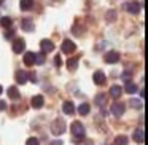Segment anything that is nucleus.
<instances>
[{
    "mask_svg": "<svg viewBox=\"0 0 148 145\" xmlns=\"http://www.w3.org/2000/svg\"><path fill=\"white\" fill-rule=\"evenodd\" d=\"M103 59H105V62H108V64H116V62L119 61V53L108 51L105 56H103Z\"/></svg>",
    "mask_w": 148,
    "mask_h": 145,
    "instance_id": "nucleus-6",
    "label": "nucleus"
},
{
    "mask_svg": "<svg viewBox=\"0 0 148 145\" xmlns=\"http://www.w3.org/2000/svg\"><path fill=\"white\" fill-rule=\"evenodd\" d=\"M116 19V13H115V11H108V13H107V21H112V23H113V21H115Z\"/></svg>",
    "mask_w": 148,
    "mask_h": 145,
    "instance_id": "nucleus-28",
    "label": "nucleus"
},
{
    "mask_svg": "<svg viewBox=\"0 0 148 145\" xmlns=\"http://www.w3.org/2000/svg\"><path fill=\"white\" fill-rule=\"evenodd\" d=\"M61 49H62V53H65V54H72V53L77 49V45H75L72 40H64L62 45H61Z\"/></svg>",
    "mask_w": 148,
    "mask_h": 145,
    "instance_id": "nucleus-4",
    "label": "nucleus"
},
{
    "mask_svg": "<svg viewBox=\"0 0 148 145\" xmlns=\"http://www.w3.org/2000/svg\"><path fill=\"white\" fill-rule=\"evenodd\" d=\"M132 139H134L137 144H143V142H145V132H143V129H142V128L135 129L134 134H132Z\"/></svg>",
    "mask_w": 148,
    "mask_h": 145,
    "instance_id": "nucleus-9",
    "label": "nucleus"
},
{
    "mask_svg": "<svg viewBox=\"0 0 148 145\" xmlns=\"http://www.w3.org/2000/svg\"><path fill=\"white\" fill-rule=\"evenodd\" d=\"M11 24H13V21H11V18H8V16H3L2 19H0V26L5 27V29L11 27Z\"/></svg>",
    "mask_w": 148,
    "mask_h": 145,
    "instance_id": "nucleus-21",
    "label": "nucleus"
},
{
    "mask_svg": "<svg viewBox=\"0 0 148 145\" xmlns=\"http://www.w3.org/2000/svg\"><path fill=\"white\" fill-rule=\"evenodd\" d=\"M21 26H23V29L26 30V32H32V30H34V23L30 19H23Z\"/></svg>",
    "mask_w": 148,
    "mask_h": 145,
    "instance_id": "nucleus-19",
    "label": "nucleus"
},
{
    "mask_svg": "<svg viewBox=\"0 0 148 145\" xmlns=\"http://www.w3.org/2000/svg\"><path fill=\"white\" fill-rule=\"evenodd\" d=\"M62 110H64L65 115H73L75 113V105L72 102H64L62 104Z\"/></svg>",
    "mask_w": 148,
    "mask_h": 145,
    "instance_id": "nucleus-15",
    "label": "nucleus"
},
{
    "mask_svg": "<svg viewBox=\"0 0 148 145\" xmlns=\"http://www.w3.org/2000/svg\"><path fill=\"white\" fill-rule=\"evenodd\" d=\"M2 91H3V88H2V85H0V94H2Z\"/></svg>",
    "mask_w": 148,
    "mask_h": 145,
    "instance_id": "nucleus-35",
    "label": "nucleus"
},
{
    "mask_svg": "<svg viewBox=\"0 0 148 145\" xmlns=\"http://www.w3.org/2000/svg\"><path fill=\"white\" fill-rule=\"evenodd\" d=\"M113 145H127V137L126 135H116Z\"/></svg>",
    "mask_w": 148,
    "mask_h": 145,
    "instance_id": "nucleus-22",
    "label": "nucleus"
},
{
    "mask_svg": "<svg viewBox=\"0 0 148 145\" xmlns=\"http://www.w3.org/2000/svg\"><path fill=\"white\" fill-rule=\"evenodd\" d=\"M5 109H7V102L0 100V110H5Z\"/></svg>",
    "mask_w": 148,
    "mask_h": 145,
    "instance_id": "nucleus-33",
    "label": "nucleus"
},
{
    "mask_svg": "<svg viewBox=\"0 0 148 145\" xmlns=\"http://www.w3.org/2000/svg\"><path fill=\"white\" fill-rule=\"evenodd\" d=\"M45 62V53H35V64H43Z\"/></svg>",
    "mask_w": 148,
    "mask_h": 145,
    "instance_id": "nucleus-24",
    "label": "nucleus"
},
{
    "mask_svg": "<svg viewBox=\"0 0 148 145\" xmlns=\"http://www.w3.org/2000/svg\"><path fill=\"white\" fill-rule=\"evenodd\" d=\"M124 91H126L127 94H134V93H137V85L132 83V81H126Z\"/></svg>",
    "mask_w": 148,
    "mask_h": 145,
    "instance_id": "nucleus-17",
    "label": "nucleus"
},
{
    "mask_svg": "<svg viewBox=\"0 0 148 145\" xmlns=\"http://www.w3.org/2000/svg\"><path fill=\"white\" fill-rule=\"evenodd\" d=\"M131 77H132V74L129 70L123 72V80H124V81H131Z\"/></svg>",
    "mask_w": 148,
    "mask_h": 145,
    "instance_id": "nucleus-29",
    "label": "nucleus"
},
{
    "mask_svg": "<svg viewBox=\"0 0 148 145\" xmlns=\"http://www.w3.org/2000/svg\"><path fill=\"white\" fill-rule=\"evenodd\" d=\"M26 145H40V142H38L37 137H30V139H27Z\"/></svg>",
    "mask_w": 148,
    "mask_h": 145,
    "instance_id": "nucleus-27",
    "label": "nucleus"
},
{
    "mask_svg": "<svg viewBox=\"0 0 148 145\" xmlns=\"http://www.w3.org/2000/svg\"><path fill=\"white\" fill-rule=\"evenodd\" d=\"M51 132L54 135H61V134H64L65 132V123H64V120H54L53 121V124H51Z\"/></svg>",
    "mask_w": 148,
    "mask_h": 145,
    "instance_id": "nucleus-2",
    "label": "nucleus"
},
{
    "mask_svg": "<svg viewBox=\"0 0 148 145\" xmlns=\"http://www.w3.org/2000/svg\"><path fill=\"white\" fill-rule=\"evenodd\" d=\"M121 94H123V88H121V86H118V85H113V86L110 88V96H112V97L119 99V97H121Z\"/></svg>",
    "mask_w": 148,
    "mask_h": 145,
    "instance_id": "nucleus-13",
    "label": "nucleus"
},
{
    "mask_svg": "<svg viewBox=\"0 0 148 145\" xmlns=\"http://www.w3.org/2000/svg\"><path fill=\"white\" fill-rule=\"evenodd\" d=\"M30 104H32L34 109H42L43 104H45V99H43V96H34Z\"/></svg>",
    "mask_w": 148,
    "mask_h": 145,
    "instance_id": "nucleus-12",
    "label": "nucleus"
},
{
    "mask_svg": "<svg viewBox=\"0 0 148 145\" xmlns=\"http://www.w3.org/2000/svg\"><path fill=\"white\" fill-rule=\"evenodd\" d=\"M8 97H10V99H14V100H18L21 97V93L18 91L16 86H10V88H8Z\"/></svg>",
    "mask_w": 148,
    "mask_h": 145,
    "instance_id": "nucleus-14",
    "label": "nucleus"
},
{
    "mask_svg": "<svg viewBox=\"0 0 148 145\" xmlns=\"http://www.w3.org/2000/svg\"><path fill=\"white\" fill-rule=\"evenodd\" d=\"M16 81L19 85H24L27 81V72H24V70H18L16 72Z\"/></svg>",
    "mask_w": 148,
    "mask_h": 145,
    "instance_id": "nucleus-16",
    "label": "nucleus"
},
{
    "mask_svg": "<svg viewBox=\"0 0 148 145\" xmlns=\"http://www.w3.org/2000/svg\"><path fill=\"white\" fill-rule=\"evenodd\" d=\"M94 83L96 85H99V86H102V85H105V81H107V78H105V74H103L102 70H97L96 74H94Z\"/></svg>",
    "mask_w": 148,
    "mask_h": 145,
    "instance_id": "nucleus-10",
    "label": "nucleus"
},
{
    "mask_svg": "<svg viewBox=\"0 0 148 145\" xmlns=\"http://www.w3.org/2000/svg\"><path fill=\"white\" fill-rule=\"evenodd\" d=\"M27 80H30L32 83H37V77H35V74H27Z\"/></svg>",
    "mask_w": 148,
    "mask_h": 145,
    "instance_id": "nucleus-30",
    "label": "nucleus"
},
{
    "mask_svg": "<svg viewBox=\"0 0 148 145\" xmlns=\"http://www.w3.org/2000/svg\"><path fill=\"white\" fill-rule=\"evenodd\" d=\"M110 112L115 116H123V113L126 112V105L123 102H115L112 107H110Z\"/></svg>",
    "mask_w": 148,
    "mask_h": 145,
    "instance_id": "nucleus-3",
    "label": "nucleus"
},
{
    "mask_svg": "<svg viewBox=\"0 0 148 145\" xmlns=\"http://www.w3.org/2000/svg\"><path fill=\"white\" fill-rule=\"evenodd\" d=\"M54 64H56V67H61V64H62V59L59 58V56H56V58H54Z\"/></svg>",
    "mask_w": 148,
    "mask_h": 145,
    "instance_id": "nucleus-31",
    "label": "nucleus"
},
{
    "mask_svg": "<svg viewBox=\"0 0 148 145\" xmlns=\"http://www.w3.org/2000/svg\"><path fill=\"white\" fill-rule=\"evenodd\" d=\"M67 65H69V69H70V70H75V69H77V65H78V58H70L67 61Z\"/></svg>",
    "mask_w": 148,
    "mask_h": 145,
    "instance_id": "nucleus-23",
    "label": "nucleus"
},
{
    "mask_svg": "<svg viewBox=\"0 0 148 145\" xmlns=\"http://www.w3.org/2000/svg\"><path fill=\"white\" fill-rule=\"evenodd\" d=\"M84 134H86V129H84V126L81 124L80 121L72 123V135H73L77 140H81V139L84 137Z\"/></svg>",
    "mask_w": 148,
    "mask_h": 145,
    "instance_id": "nucleus-1",
    "label": "nucleus"
},
{
    "mask_svg": "<svg viewBox=\"0 0 148 145\" xmlns=\"http://www.w3.org/2000/svg\"><path fill=\"white\" fill-rule=\"evenodd\" d=\"M14 35V30H8V32H5V38H11V37H13Z\"/></svg>",
    "mask_w": 148,
    "mask_h": 145,
    "instance_id": "nucleus-32",
    "label": "nucleus"
},
{
    "mask_svg": "<svg viewBox=\"0 0 148 145\" xmlns=\"http://www.w3.org/2000/svg\"><path fill=\"white\" fill-rule=\"evenodd\" d=\"M19 7H21V10H24V11H29L30 8L34 7V0H21Z\"/></svg>",
    "mask_w": 148,
    "mask_h": 145,
    "instance_id": "nucleus-18",
    "label": "nucleus"
},
{
    "mask_svg": "<svg viewBox=\"0 0 148 145\" xmlns=\"http://www.w3.org/2000/svg\"><path fill=\"white\" fill-rule=\"evenodd\" d=\"M131 105L134 107V109H142V107H143V104H142V100H135V99H132L131 100Z\"/></svg>",
    "mask_w": 148,
    "mask_h": 145,
    "instance_id": "nucleus-25",
    "label": "nucleus"
},
{
    "mask_svg": "<svg viewBox=\"0 0 148 145\" xmlns=\"http://www.w3.org/2000/svg\"><path fill=\"white\" fill-rule=\"evenodd\" d=\"M51 145H62V140H53Z\"/></svg>",
    "mask_w": 148,
    "mask_h": 145,
    "instance_id": "nucleus-34",
    "label": "nucleus"
},
{
    "mask_svg": "<svg viewBox=\"0 0 148 145\" xmlns=\"http://www.w3.org/2000/svg\"><path fill=\"white\" fill-rule=\"evenodd\" d=\"M2 3H3V0H0V5H2Z\"/></svg>",
    "mask_w": 148,
    "mask_h": 145,
    "instance_id": "nucleus-36",
    "label": "nucleus"
},
{
    "mask_svg": "<svg viewBox=\"0 0 148 145\" xmlns=\"http://www.w3.org/2000/svg\"><path fill=\"white\" fill-rule=\"evenodd\" d=\"M124 8L129 11L131 14H137L138 11H140L142 5L138 3V2H127V3H124Z\"/></svg>",
    "mask_w": 148,
    "mask_h": 145,
    "instance_id": "nucleus-5",
    "label": "nucleus"
},
{
    "mask_svg": "<svg viewBox=\"0 0 148 145\" xmlns=\"http://www.w3.org/2000/svg\"><path fill=\"white\" fill-rule=\"evenodd\" d=\"M24 49H26V42H24L23 38L14 40V43H13V51L16 53V54H21Z\"/></svg>",
    "mask_w": 148,
    "mask_h": 145,
    "instance_id": "nucleus-8",
    "label": "nucleus"
},
{
    "mask_svg": "<svg viewBox=\"0 0 148 145\" xmlns=\"http://www.w3.org/2000/svg\"><path fill=\"white\" fill-rule=\"evenodd\" d=\"M24 64L29 65V67L35 64V53H34V51H27L26 54H24Z\"/></svg>",
    "mask_w": 148,
    "mask_h": 145,
    "instance_id": "nucleus-11",
    "label": "nucleus"
},
{
    "mask_svg": "<svg viewBox=\"0 0 148 145\" xmlns=\"http://www.w3.org/2000/svg\"><path fill=\"white\" fill-rule=\"evenodd\" d=\"M96 104H99V105L102 107L103 104H105V96H103V94H99V96H96Z\"/></svg>",
    "mask_w": 148,
    "mask_h": 145,
    "instance_id": "nucleus-26",
    "label": "nucleus"
},
{
    "mask_svg": "<svg viewBox=\"0 0 148 145\" xmlns=\"http://www.w3.org/2000/svg\"><path fill=\"white\" fill-rule=\"evenodd\" d=\"M89 110H91V107H89V104H80V107H78V113H80L81 116H84V115H88L89 113Z\"/></svg>",
    "mask_w": 148,
    "mask_h": 145,
    "instance_id": "nucleus-20",
    "label": "nucleus"
},
{
    "mask_svg": "<svg viewBox=\"0 0 148 145\" xmlns=\"http://www.w3.org/2000/svg\"><path fill=\"white\" fill-rule=\"evenodd\" d=\"M40 48H42V53H51L53 49H54V43L51 42V40H42L40 42Z\"/></svg>",
    "mask_w": 148,
    "mask_h": 145,
    "instance_id": "nucleus-7",
    "label": "nucleus"
}]
</instances>
